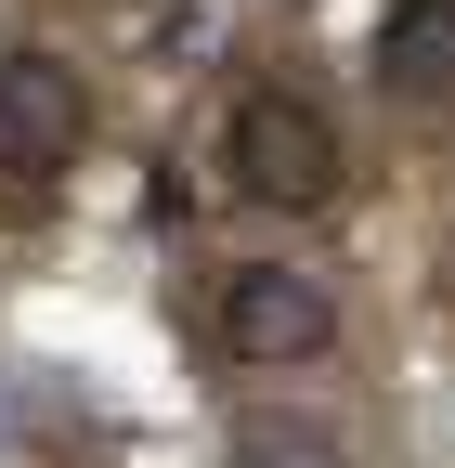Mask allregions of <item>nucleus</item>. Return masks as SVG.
<instances>
[{
    "mask_svg": "<svg viewBox=\"0 0 455 468\" xmlns=\"http://www.w3.org/2000/svg\"><path fill=\"white\" fill-rule=\"evenodd\" d=\"M235 468H352V442H338V417L273 403V417H248V430H235Z\"/></svg>",
    "mask_w": 455,
    "mask_h": 468,
    "instance_id": "39448f33",
    "label": "nucleus"
},
{
    "mask_svg": "<svg viewBox=\"0 0 455 468\" xmlns=\"http://www.w3.org/2000/svg\"><path fill=\"white\" fill-rule=\"evenodd\" d=\"M208 338H221V365H248V378H300L338 351V286L312 261H235L208 286Z\"/></svg>",
    "mask_w": 455,
    "mask_h": 468,
    "instance_id": "f03ea898",
    "label": "nucleus"
},
{
    "mask_svg": "<svg viewBox=\"0 0 455 468\" xmlns=\"http://www.w3.org/2000/svg\"><path fill=\"white\" fill-rule=\"evenodd\" d=\"M91 156V79L66 52H0V196H39Z\"/></svg>",
    "mask_w": 455,
    "mask_h": 468,
    "instance_id": "7ed1b4c3",
    "label": "nucleus"
},
{
    "mask_svg": "<svg viewBox=\"0 0 455 468\" xmlns=\"http://www.w3.org/2000/svg\"><path fill=\"white\" fill-rule=\"evenodd\" d=\"M221 169H235V196L248 208H273V221H312L325 196H338V117L312 104V91H287V79H260V91H235V117H221Z\"/></svg>",
    "mask_w": 455,
    "mask_h": 468,
    "instance_id": "f257e3e1",
    "label": "nucleus"
},
{
    "mask_svg": "<svg viewBox=\"0 0 455 468\" xmlns=\"http://www.w3.org/2000/svg\"><path fill=\"white\" fill-rule=\"evenodd\" d=\"M377 91L390 104H442L455 91V0H404L377 27Z\"/></svg>",
    "mask_w": 455,
    "mask_h": 468,
    "instance_id": "20e7f679",
    "label": "nucleus"
}]
</instances>
